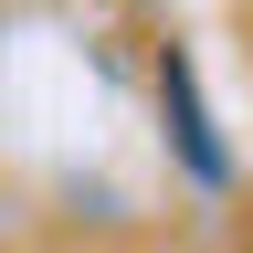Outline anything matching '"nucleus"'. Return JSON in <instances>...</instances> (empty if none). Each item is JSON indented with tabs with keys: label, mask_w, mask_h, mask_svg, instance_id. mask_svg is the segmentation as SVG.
<instances>
[{
	"label": "nucleus",
	"mask_w": 253,
	"mask_h": 253,
	"mask_svg": "<svg viewBox=\"0 0 253 253\" xmlns=\"http://www.w3.org/2000/svg\"><path fill=\"white\" fill-rule=\"evenodd\" d=\"M158 95H169V126H179V158H190L201 179H221L232 158H221V137H211V116H201V95H190V53H169V63H158Z\"/></svg>",
	"instance_id": "obj_1"
}]
</instances>
